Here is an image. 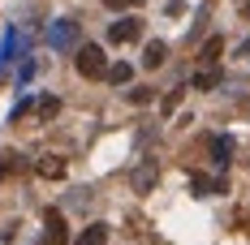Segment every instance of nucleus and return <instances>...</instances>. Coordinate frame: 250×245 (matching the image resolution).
<instances>
[{
    "label": "nucleus",
    "instance_id": "1",
    "mask_svg": "<svg viewBox=\"0 0 250 245\" xmlns=\"http://www.w3.org/2000/svg\"><path fill=\"white\" fill-rule=\"evenodd\" d=\"M74 65H78V74H82V77H108V60H104L100 43H82L78 56H74Z\"/></svg>",
    "mask_w": 250,
    "mask_h": 245
},
{
    "label": "nucleus",
    "instance_id": "2",
    "mask_svg": "<svg viewBox=\"0 0 250 245\" xmlns=\"http://www.w3.org/2000/svg\"><path fill=\"white\" fill-rule=\"evenodd\" d=\"M74 43H78V22L61 18V22H52V26H48V48H56V52H69Z\"/></svg>",
    "mask_w": 250,
    "mask_h": 245
},
{
    "label": "nucleus",
    "instance_id": "3",
    "mask_svg": "<svg viewBox=\"0 0 250 245\" xmlns=\"http://www.w3.org/2000/svg\"><path fill=\"white\" fill-rule=\"evenodd\" d=\"M43 245H69V224H65V215L56 207L43 215Z\"/></svg>",
    "mask_w": 250,
    "mask_h": 245
},
{
    "label": "nucleus",
    "instance_id": "4",
    "mask_svg": "<svg viewBox=\"0 0 250 245\" xmlns=\"http://www.w3.org/2000/svg\"><path fill=\"white\" fill-rule=\"evenodd\" d=\"M143 35V22L138 18H117V22L108 26V43H134Z\"/></svg>",
    "mask_w": 250,
    "mask_h": 245
},
{
    "label": "nucleus",
    "instance_id": "5",
    "mask_svg": "<svg viewBox=\"0 0 250 245\" xmlns=\"http://www.w3.org/2000/svg\"><path fill=\"white\" fill-rule=\"evenodd\" d=\"M220 56H225V39H220V35H211V39L203 43V52H199V65H203V69H211Z\"/></svg>",
    "mask_w": 250,
    "mask_h": 245
},
{
    "label": "nucleus",
    "instance_id": "6",
    "mask_svg": "<svg viewBox=\"0 0 250 245\" xmlns=\"http://www.w3.org/2000/svg\"><path fill=\"white\" fill-rule=\"evenodd\" d=\"M190 189H194L199 198H211V194H225V181H211V176L194 172V176H190Z\"/></svg>",
    "mask_w": 250,
    "mask_h": 245
},
{
    "label": "nucleus",
    "instance_id": "7",
    "mask_svg": "<svg viewBox=\"0 0 250 245\" xmlns=\"http://www.w3.org/2000/svg\"><path fill=\"white\" fill-rule=\"evenodd\" d=\"M164 60H168V48H164L160 39H151L147 48H143V69H160Z\"/></svg>",
    "mask_w": 250,
    "mask_h": 245
},
{
    "label": "nucleus",
    "instance_id": "8",
    "mask_svg": "<svg viewBox=\"0 0 250 245\" xmlns=\"http://www.w3.org/2000/svg\"><path fill=\"white\" fill-rule=\"evenodd\" d=\"M155 176H160V172H155V164H151V159H143V164L134 168V189H138V194H147L151 185H155Z\"/></svg>",
    "mask_w": 250,
    "mask_h": 245
},
{
    "label": "nucleus",
    "instance_id": "9",
    "mask_svg": "<svg viewBox=\"0 0 250 245\" xmlns=\"http://www.w3.org/2000/svg\"><path fill=\"white\" fill-rule=\"evenodd\" d=\"M35 172H39V176H48V181H61V176H65V159H56V155H43V159L35 164Z\"/></svg>",
    "mask_w": 250,
    "mask_h": 245
},
{
    "label": "nucleus",
    "instance_id": "10",
    "mask_svg": "<svg viewBox=\"0 0 250 245\" xmlns=\"http://www.w3.org/2000/svg\"><path fill=\"white\" fill-rule=\"evenodd\" d=\"M74 245H108V224H86Z\"/></svg>",
    "mask_w": 250,
    "mask_h": 245
},
{
    "label": "nucleus",
    "instance_id": "11",
    "mask_svg": "<svg viewBox=\"0 0 250 245\" xmlns=\"http://www.w3.org/2000/svg\"><path fill=\"white\" fill-rule=\"evenodd\" d=\"M22 56V35H4V48H0V65H9V60H18Z\"/></svg>",
    "mask_w": 250,
    "mask_h": 245
},
{
    "label": "nucleus",
    "instance_id": "12",
    "mask_svg": "<svg viewBox=\"0 0 250 245\" xmlns=\"http://www.w3.org/2000/svg\"><path fill=\"white\" fill-rule=\"evenodd\" d=\"M190 86H194V91H216V86H220V74H216V69H203V74H194Z\"/></svg>",
    "mask_w": 250,
    "mask_h": 245
},
{
    "label": "nucleus",
    "instance_id": "13",
    "mask_svg": "<svg viewBox=\"0 0 250 245\" xmlns=\"http://www.w3.org/2000/svg\"><path fill=\"white\" fill-rule=\"evenodd\" d=\"M129 77H134V65H125V60H117V65L108 69V82H112V86H125Z\"/></svg>",
    "mask_w": 250,
    "mask_h": 245
},
{
    "label": "nucleus",
    "instance_id": "14",
    "mask_svg": "<svg viewBox=\"0 0 250 245\" xmlns=\"http://www.w3.org/2000/svg\"><path fill=\"white\" fill-rule=\"evenodd\" d=\"M229 151H233V147H229V138H211V155H216V164H220V168L229 164Z\"/></svg>",
    "mask_w": 250,
    "mask_h": 245
},
{
    "label": "nucleus",
    "instance_id": "15",
    "mask_svg": "<svg viewBox=\"0 0 250 245\" xmlns=\"http://www.w3.org/2000/svg\"><path fill=\"white\" fill-rule=\"evenodd\" d=\"M18 168H22V155H0V181H4V176H13Z\"/></svg>",
    "mask_w": 250,
    "mask_h": 245
},
{
    "label": "nucleus",
    "instance_id": "16",
    "mask_svg": "<svg viewBox=\"0 0 250 245\" xmlns=\"http://www.w3.org/2000/svg\"><path fill=\"white\" fill-rule=\"evenodd\" d=\"M61 112V99H39V116L48 121V116H56Z\"/></svg>",
    "mask_w": 250,
    "mask_h": 245
},
{
    "label": "nucleus",
    "instance_id": "17",
    "mask_svg": "<svg viewBox=\"0 0 250 245\" xmlns=\"http://www.w3.org/2000/svg\"><path fill=\"white\" fill-rule=\"evenodd\" d=\"M151 99H155V91H143V86L129 91V103H151Z\"/></svg>",
    "mask_w": 250,
    "mask_h": 245
},
{
    "label": "nucleus",
    "instance_id": "18",
    "mask_svg": "<svg viewBox=\"0 0 250 245\" xmlns=\"http://www.w3.org/2000/svg\"><path fill=\"white\" fill-rule=\"evenodd\" d=\"M181 91H186V86H181ZM181 91H173V95H168V99H164V112H173V108H177V103H181Z\"/></svg>",
    "mask_w": 250,
    "mask_h": 245
},
{
    "label": "nucleus",
    "instance_id": "19",
    "mask_svg": "<svg viewBox=\"0 0 250 245\" xmlns=\"http://www.w3.org/2000/svg\"><path fill=\"white\" fill-rule=\"evenodd\" d=\"M104 4H108V9H117V13H121L125 4H134V0H104Z\"/></svg>",
    "mask_w": 250,
    "mask_h": 245
},
{
    "label": "nucleus",
    "instance_id": "20",
    "mask_svg": "<svg viewBox=\"0 0 250 245\" xmlns=\"http://www.w3.org/2000/svg\"><path fill=\"white\" fill-rule=\"evenodd\" d=\"M242 18H250V0H242Z\"/></svg>",
    "mask_w": 250,
    "mask_h": 245
},
{
    "label": "nucleus",
    "instance_id": "21",
    "mask_svg": "<svg viewBox=\"0 0 250 245\" xmlns=\"http://www.w3.org/2000/svg\"><path fill=\"white\" fill-rule=\"evenodd\" d=\"M134 4H143V0H134Z\"/></svg>",
    "mask_w": 250,
    "mask_h": 245
}]
</instances>
